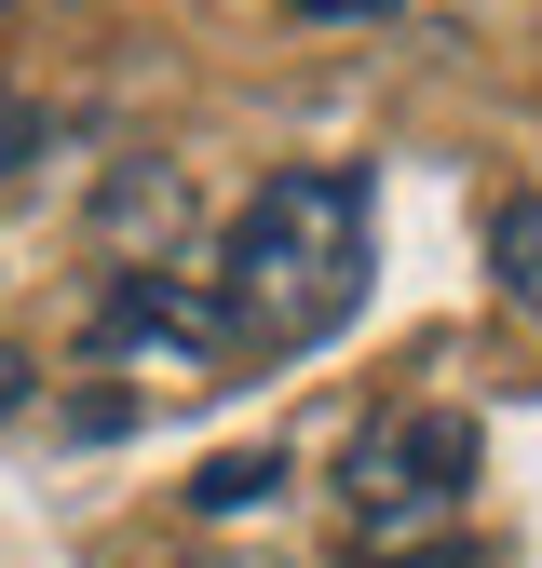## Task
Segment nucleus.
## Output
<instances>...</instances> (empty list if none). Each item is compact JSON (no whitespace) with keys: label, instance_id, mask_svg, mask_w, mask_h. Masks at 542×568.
<instances>
[{"label":"nucleus","instance_id":"obj_1","mask_svg":"<svg viewBox=\"0 0 542 568\" xmlns=\"http://www.w3.org/2000/svg\"><path fill=\"white\" fill-rule=\"evenodd\" d=\"M367 244H380V203H367L353 163H285V176H258V203L231 217V257H218L231 352H258V366L325 352L339 325L367 312Z\"/></svg>","mask_w":542,"mask_h":568},{"label":"nucleus","instance_id":"obj_2","mask_svg":"<svg viewBox=\"0 0 542 568\" xmlns=\"http://www.w3.org/2000/svg\"><path fill=\"white\" fill-rule=\"evenodd\" d=\"M339 501H353V541H448L474 501V419L461 406H380L339 447Z\"/></svg>","mask_w":542,"mask_h":568},{"label":"nucleus","instance_id":"obj_3","mask_svg":"<svg viewBox=\"0 0 542 568\" xmlns=\"http://www.w3.org/2000/svg\"><path fill=\"white\" fill-rule=\"evenodd\" d=\"M96 352L109 366H163V379H218L231 366V298L177 284V271H122L96 298Z\"/></svg>","mask_w":542,"mask_h":568},{"label":"nucleus","instance_id":"obj_4","mask_svg":"<svg viewBox=\"0 0 542 568\" xmlns=\"http://www.w3.org/2000/svg\"><path fill=\"white\" fill-rule=\"evenodd\" d=\"M96 231H109V244H150V257H163V244L190 231V176H177V163H122V176L96 190ZM150 257H136V271H150Z\"/></svg>","mask_w":542,"mask_h":568},{"label":"nucleus","instance_id":"obj_5","mask_svg":"<svg viewBox=\"0 0 542 568\" xmlns=\"http://www.w3.org/2000/svg\"><path fill=\"white\" fill-rule=\"evenodd\" d=\"M489 271H502V298L542 325V203H502L489 217Z\"/></svg>","mask_w":542,"mask_h":568},{"label":"nucleus","instance_id":"obj_6","mask_svg":"<svg viewBox=\"0 0 542 568\" xmlns=\"http://www.w3.org/2000/svg\"><path fill=\"white\" fill-rule=\"evenodd\" d=\"M271 487H285V447H231V460L190 474V501H203V515H258Z\"/></svg>","mask_w":542,"mask_h":568},{"label":"nucleus","instance_id":"obj_7","mask_svg":"<svg viewBox=\"0 0 542 568\" xmlns=\"http://www.w3.org/2000/svg\"><path fill=\"white\" fill-rule=\"evenodd\" d=\"M353 568H489V555L448 528V541H353Z\"/></svg>","mask_w":542,"mask_h":568},{"label":"nucleus","instance_id":"obj_8","mask_svg":"<svg viewBox=\"0 0 542 568\" xmlns=\"http://www.w3.org/2000/svg\"><path fill=\"white\" fill-rule=\"evenodd\" d=\"M14 163H41V122H28L14 95H0V176H14Z\"/></svg>","mask_w":542,"mask_h":568},{"label":"nucleus","instance_id":"obj_9","mask_svg":"<svg viewBox=\"0 0 542 568\" xmlns=\"http://www.w3.org/2000/svg\"><path fill=\"white\" fill-rule=\"evenodd\" d=\"M299 14H325V28H353V14H393V0H299Z\"/></svg>","mask_w":542,"mask_h":568}]
</instances>
